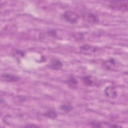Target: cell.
Masks as SVG:
<instances>
[{"instance_id": "6da1fadb", "label": "cell", "mask_w": 128, "mask_h": 128, "mask_svg": "<svg viewBox=\"0 0 128 128\" xmlns=\"http://www.w3.org/2000/svg\"><path fill=\"white\" fill-rule=\"evenodd\" d=\"M102 65L105 70L111 71L117 70L120 67V64L116 59L112 58L104 60Z\"/></svg>"}, {"instance_id": "7a4b0ae2", "label": "cell", "mask_w": 128, "mask_h": 128, "mask_svg": "<svg viewBox=\"0 0 128 128\" xmlns=\"http://www.w3.org/2000/svg\"><path fill=\"white\" fill-rule=\"evenodd\" d=\"M110 7L115 10L126 11L128 8V0H112L110 2Z\"/></svg>"}, {"instance_id": "3957f363", "label": "cell", "mask_w": 128, "mask_h": 128, "mask_svg": "<svg viewBox=\"0 0 128 128\" xmlns=\"http://www.w3.org/2000/svg\"><path fill=\"white\" fill-rule=\"evenodd\" d=\"M62 18L66 22L70 24L77 23L80 18V16L78 13L72 10L64 12L62 16Z\"/></svg>"}, {"instance_id": "277c9868", "label": "cell", "mask_w": 128, "mask_h": 128, "mask_svg": "<svg viewBox=\"0 0 128 128\" xmlns=\"http://www.w3.org/2000/svg\"><path fill=\"white\" fill-rule=\"evenodd\" d=\"M80 52L86 55H90L96 53L98 50V48L89 44H84L80 46Z\"/></svg>"}, {"instance_id": "5b68a950", "label": "cell", "mask_w": 128, "mask_h": 128, "mask_svg": "<svg viewBox=\"0 0 128 128\" xmlns=\"http://www.w3.org/2000/svg\"><path fill=\"white\" fill-rule=\"evenodd\" d=\"M83 19L88 22L90 24H97L99 22L98 16L92 12H86L82 15Z\"/></svg>"}, {"instance_id": "8992f818", "label": "cell", "mask_w": 128, "mask_h": 128, "mask_svg": "<svg viewBox=\"0 0 128 128\" xmlns=\"http://www.w3.org/2000/svg\"><path fill=\"white\" fill-rule=\"evenodd\" d=\"M82 83L88 86H96L98 84L96 78L90 76H84L82 79Z\"/></svg>"}, {"instance_id": "52a82bcc", "label": "cell", "mask_w": 128, "mask_h": 128, "mask_svg": "<svg viewBox=\"0 0 128 128\" xmlns=\"http://www.w3.org/2000/svg\"><path fill=\"white\" fill-rule=\"evenodd\" d=\"M104 93L106 96L111 98H116L118 94L116 88L112 86H106L104 90Z\"/></svg>"}, {"instance_id": "ba28073f", "label": "cell", "mask_w": 128, "mask_h": 128, "mask_svg": "<svg viewBox=\"0 0 128 128\" xmlns=\"http://www.w3.org/2000/svg\"><path fill=\"white\" fill-rule=\"evenodd\" d=\"M62 62L60 60L56 58L52 60L48 64V67L53 70H59L62 68Z\"/></svg>"}, {"instance_id": "9c48e42d", "label": "cell", "mask_w": 128, "mask_h": 128, "mask_svg": "<svg viewBox=\"0 0 128 128\" xmlns=\"http://www.w3.org/2000/svg\"><path fill=\"white\" fill-rule=\"evenodd\" d=\"M1 80L6 82H16L18 80L19 78L9 74H2L1 75Z\"/></svg>"}, {"instance_id": "30bf717a", "label": "cell", "mask_w": 128, "mask_h": 128, "mask_svg": "<svg viewBox=\"0 0 128 128\" xmlns=\"http://www.w3.org/2000/svg\"><path fill=\"white\" fill-rule=\"evenodd\" d=\"M65 82L71 88H75L78 84L77 80L73 76H70L65 81Z\"/></svg>"}, {"instance_id": "8fae6325", "label": "cell", "mask_w": 128, "mask_h": 128, "mask_svg": "<svg viewBox=\"0 0 128 128\" xmlns=\"http://www.w3.org/2000/svg\"><path fill=\"white\" fill-rule=\"evenodd\" d=\"M44 116H46L48 118H52V119H54V118H56L58 116L56 112L54 110H48V111L45 112L44 114Z\"/></svg>"}, {"instance_id": "7c38bea8", "label": "cell", "mask_w": 128, "mask_h": 128, "mask_svg": "<svg viewBox=\"0 0 128 128\" xmlns=\"http://www.w3.org/2000/svg\"><path fill=\"white\" fill-rule=\"evenodd\" d=\"M60 108L66 112H69L73 110V106L69 104H64L61 106Z\"/></svg>"}, {"instance_id": "4fadbf2b", "label": "cell", "mask_w": 128, "mask_h": 128, "mask_svg": "<svg viewBox=\"0 0 128 128\" xmlns=\"http://www.w3.org/2000/svg\"><path fill=\"white\" fill-rule=\"evenodd\" d=\"M91 125L92 127H94V128H100V127H102L101 126V124L99 122H91Z\"/></svg>"}, {"instance_id": "5bb4252c", "label": "cell", "mask_w": 128, "mask_h": 128, "mask_svg": "<svg viewBox=\"0 0 128 128\" xmlns=\"http://www.w3.org/2000/svg\"><path fill=\"white\" fill-rule=\"evenodd\" d=\"M26 127H38L36 126H34V125H28L26 126Z\"/></svg>"}]
</instances>
